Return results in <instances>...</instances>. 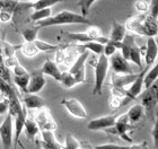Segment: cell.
<instances>
[{
	"mask_svg": "<svg viewBox=\"0 0 158 149\" xmlns=\"http://www.w3.org/2000/svg\"><path fill=\"white\" fill-rule=\"evenodd\" d=\"M80 147H81L82 149H94V147H93L90 143H87V141H81V143H80Z\"/></svg>",
	"mask_w": 158,
	"mask_h": 149,
	"instance_id": "obj_49",
	"label": "cell"
},
{
	"mask_svg": "<svg viewBox=\"0 0 158 149\" xmlns=\"http://www.w3.org/2000/svg\"><path fill=\"white\" fill-rule=\"evenodd\" d=\"M28 80H30V73L28 75H23V76H15L14 77V83L16 86H18L22 92L26 94L27 92V85H28Z\"/></svg>",
	"mask_w": 158,
	"mask_h": 149,
	"instance_id": "obj_31",
	"label": "cell"
},
{
	"mask_svg": "<svg viewBox=\"0 0 158 149\" xmlns=\"http://www.w3.org/2000/svg\"><path fill=\"white\" fill-rule=\"evenodd\" d=\"M39 31H40V27L36 26V25L22 31V37L24 39V42H34L35 40H37Z\"/></svg>",
	"mask_w": 158,
	"mask_h": 149,
	"instance_id": "obj_26",
	"label": "cell"
},
{
	"mask_svg": "<svg viewBox=\"0 0 158 149\" xmlns=\"http://www.w3.org/2000/svg\"><path fill=\"white\" fill-rule=\"evenodd\" d=\"M152 137L154 139V143H155V147H158V120L155 121V124H154V128H152Z\"/></svg>",
	"mask_w": 158,
	"mask_h": 149,
	"instance_id": "obj_46",
	"label": "cell"
},
{
	"mask_svg": "<svg viewBox=\"0 0 158 149\" xmlns=\"http://www.w3.org/2000/svg\"><path fill=\"white\" fill-rule=\"evenodd\" d=\"M41 137H42V147H45L48 149H62V146L56 140L53 131L42 130Z\"/></svg>",
	"mask_w": 158,
	"mask_h": 149,
	"instance_id": "obj_17",
	"label": "cell"
},
{
	"mask_svg": "<svg viewBox=\"0 0 158 149\" xmlns=\"http://www.w3.org/2000/svg\"><path fill=\"white\" fill-rule=\"evenodd\" d=\"M16 50H20L24 56H28V58H33V56H37V53L40 52L39 49L35 47L34 42H24L19 45H16Z\"/></svg>",
	"mask_w": 158,
	"mask_h": 149,
	"instance_id": "obj_22",
	"label": "cell"
},
{
	"mask_svg": "<svg viewBox=\"0 0 158 149\" xmlns=\"http://www.w3.org/2000/svg\"><path fill=\"white\" fill-rule=\"evenodd\" d=\"M79 147H80V143L71 133H68L66 136V141H64V146H62V149H78Z\"/></svg>",
	"mask_w": 158,
	"mask_h": 149,
	"instance_id": "obj_33",
	"label": "cell"
},
{
	"mask_svg": "<svg viewBox=\"0 0 158 149\" xmlns=\"http://www.w3.org/2000/svg\"><path fill=\"white\" fill-rule=\"evenodd\" d=\"M89 58V52L87 50H84L78 56L76 61L73 63V66L70 67L69 72L71 73L76 80L77 84H81L85 81L86 73H85V63Z\"/></svg>",
	"mask_w": 158,
	"mask_h": 149,
	"instance_id": "obj_6",
	"label": "cell"
},
{
	"mask_svg": "<svg viewBox=\"0 0 158 149\" xmlns=\"http://www.w3.org/2000/svg\"><path fill=\"white\" fill-rule=\"evenodd\" d=\"M41 71L43 72V75H48V76H51L54 80L59 81L60 76H61V70L59 69L58 67V63H56L52 60L48 59L44 62L43 67L41 68Z\"/></svg>",
	"mask_w": 158,
	"mask_h": 149,
	"instance_id": "obj_18",
	"label": "cell"
},
{
	"mask_svg": "<svg viewBox=\"0 0 158 149\" xmlns=\"http://www.w3.org/2000/svg\"><path fill=\"white\" fill-rule=\"evenodd\" d=\"M15 51H16V45H13V44L8 43L6 41H1V52H2L3 58L14 56Z\"/></svg>",
	"mask_w": 158,
	"mask_h": 149,
	"instance_id": "obj_34",
	"label": "cell"
},
{
	"mask_svg": "<svg viewBox=\"0 0 158 149\" xmlns=\"http://www.w3.org/2000/svg\"><path fill=\"white\" fill-rule=\"evenodd\" d=\"M13 71H14V75L15 76H23V75H28V71H27L25 68H24L22 64H17L16 67H14L13 68Z\"/></svg>",
	"mask_w": 158,
	"mask_h": 149,
	"instance_id": "obj_45",
	"label": "cell"
},
{
	"mask_svg": "<svg viewBox=\"0 0 158 149\" xmlns=\"http://www.w3.org/2000/svg\"><path fill=\"white\" fill-rule=\"evenodd\" d=\"M3 61V56H2V52H1V41H0V62Z\"/></svg>",
	"mask_w": 158,
	"mask_h": 149,
	"instance_id": "obj_50",
	"label": "cell"
},
{
	"mask_svg": "<svg viewBox=\"0 0 158 149\" xmlns=\"http://www.w3.org/2000/svg\"><path fill=\"white\" fill-rule=\"evenodd\" d=\"M158 48L155 37H147L146 42V51H145V62L146 66L152 67L157 59Z\"/></svg>",
	"mask_w": 158,
	"mask_h": 149,
	"instance_id": "obj_15",
	"label": "cell"
},
{
	"mask_svg": "<svg viewBox=\"0 0 158 149\" xmlns=\"http://www.w3.org/2000/svg\"><path fill=\"white\" fill-rule=\"evenodd\" d=\"M51 119H53L52 115H51L49 109L45 107V106H43V107L39 109L36 115H35V122L37 123V126H40V129H41V126H42L44 123L48 122V121Z\"/></svg>",
	"mask_w": 158,
	"mask_h": 149,
	"instance_id": "obj_24",
	"label": "cell"
},
{
	"mask_svg": "<svg viewBox=\"0 0 158 149\" xmlns=\"http://www.w3.org/2000/svg\"><path fill=\"white\" fill-rule=\"evenodd\" d=\"M115 123V116L114 115H105L101 116V118H96L92 120L90 122L87 124V129L90 131H104L107 128L114 126Z\"/></svg>",
	"mask_w": 158,
	"mask_h": 149,
	"instance_id": "obj_12",
	"label": "cell"
},
{
	"mask_svg": "<svg viewBox=\"0 0 158 149\" xmlns=\"http://www.w3.org/2000/svg\"><path fill=\"white\" fill-rule=\"evenodd\" d=\"M46 80L44 78V75L39 70H33L30 72V80H28V85H27V92L28 94H37L39 92L42 90V88L45 86Z\"/></svg>",
	"mask_w": 158,
	"mask_h": 149,
	"instance_id": "obj_11",
	"label": "cell"
},
{
	"mask_svg": "<svg viewBox=\"0 0 158 149\" xmlns=\"http://www.w3.org/2000/svg\"><path fill=\"white\" fill-rule=\"evenodd\" d=\"M68 24H82V25H90V20L87 17L82 16L81 14H77L70 10H62L54 16H50L45 19L36 22L35 25L40 28L56 25H68Z\"/></svg>",
	"mask_w": 158,
	"mask_h": 149,
	"instance_id": "obj_2",
	"label": "cell"
},
{
	"mask_svg": "<svg viewBox=\"0 0 158 149\" xmlns=\"http://www.w3.org/2000/svg\"><path fill=\"white\" fill-rule=\"evenodd\" d=\"M149 11H150V15L152 18L157 19V15H158V0H152V3L149 5Z\"/></svg>",
	"mask_w": 158,
	"mask_h": 149,
	"instance_id": "obj_42",
	"label": "cell"
},
{
	"mask_svg": "<svg viewBox=\"0 0 158 149\" xmlns=\"http://www.w3.org/2000/svg\"><path fill=\"white\" fill-rule=\"evenodd\" d=\"M132 130H133V124L129 122L128 115H127V113H124V114H121L120 116L115 118L114 126H111V128H107L104 131L111 133V135L121 137L122 139L128 141V143H132V139L128 136V132L132 131Z\"/></svg>",
	"mask_w": 158,
	"mask_h": 149,
	"instance_id": "obj_5",
	"label": "cell"
},
{
	"mask_svg": "<svg viewBox=\"0 0 158 149\" xmlns=\"http://www.w3.org/2000/svg\"><path fill=\"white\" fill-rule=\"evenodd\" d=\"M93 66L95 68V83H94V88H93V95L96 96V95L102 94V88L104 86V81H105L110 68L109 58L104 54H99L98 59L95 60Z\"/></svg>",
	"mask_w": 158,
	"mask_h": 149,
	"instance_id": "obj_4",
	"label": "cell"
},
{
	"mask_svg": "<svg viewBox=\"0 0 158 149\" xmlns=\"http://www.w3.org/2000/svg\"><path fill=\"white\" fill-rule=\"evenodd\" d=\"M0 92L5 95L6 98H9V97L14 96L15 94H17L16 90H15V88L10 85L9 81L2 79L1 77H0Z\"/></svg>",
	"mask_w": 158,
	"mask_h": 149,
	"instance_id": "obj_29",
	"label": "cell"
},
{
	"mask_svg": "<svg viewBox=\"0 0 158 149\" xmlns=\"http://www.w3.org/2000/svg\"><path fill=\"white\" fill-rule=\"evenodd\" d=\"M124 26L125 30H128L130 33L140 36L155 37L158 33L157 19L152 18V16H147L146 14H138L129 17Z\"/></svg>",
	"mask_w": 158,
	"mask_h": 149,
	"instance_id": "obj_1",
	"label": "cell"
},
{
	"mask_svg": "<svg viewBox=\"0 0 158 149\" xmlns=\"http://www.w3.org/2000/svg\"><path fill=\"white\" fill-rule=\"evenodd\" d=\"M8 106H9V101L7 98L0 102V115L8 112Z\"/></svg>",
	"mask_w": 158,
	"mask_h": 149,
	"instance_id": "obj_47",
	"label": "cell"
},
{
	"mask_svg": "<svg viewBox=\"0 0 158 149\" xmlns=\"http://www.w3.org/2000/svg\"><path fill=\"white\" fill-rule=\"evenodd\" d=\"M157 81L152 84V86L145 89V92L142 94L141 99H142V104L145 111H148L149 113H152V111L155 110V106L157 105V101H158V90H157Z\"/></svg>",
	"mask_w": 158,
	"mask_h": 149,
	"instance_id": "obj_9",
	"label": "cell"
},
{
	"mask_svg": "<svg viewBox=\"0 0 158 149\" xmlns=\"http://www.w3.org/2000/svg\"><path fill=\"white\" fill-rule=\"evenodd\" d=\"M50 16H52V10H51V8H42V9H39V10H34V13L31 14L30 19L33 23H36V22L45 19V18H48Z\"/></svg>",
	"mask_w": 158,
	"mask_h": 149,
	"instance_id": "obj_25",
	"label": "cell"
},
{
	"mask_svg": "<svg viewBox=\"0 0 158 149\" xmlns=\"http://www.w3.org/2000/svg\"><path fill=\"white\" fill-rule=\"evenodd\" d=\"M34 44H35V47L39 49V51H43V52L54 51V50L58 49V45H54V44L48 43V42H44V41H40V40H35V41H34Z\"/></svg>",
	"mask_w": 158,
	"mask_h": 149,
	"instance_id": "obj_35",
	"label": "cell"
},
{
	"mask_svg": "<svg viewBox=\"0 0 158 149\" xmlns=\"http://www.w3.org/2000/svg\"><path fill=\"white\" fill-rule=\"evenodd\" d=\"M59 83L61 84L63 87H66V88H73V87H75L77 85L76 80H75L73 76L69 72V71L61 72Z\"/></svg>",
	"mask_w": 158,
	"mask_h": 149,
	"instance_id": "obj_28",
	"label": "cell"
},
{
	"mask_svg": "<svg viewBox=\"0 0 158 149\" xmlns=\"http://www.w3.org/2000/svg\"><path fill=\"white\" fill-rule=\"evenodd\" d=\"M13 16H14L13 11H9V10H0V22H2V23L10 22Z\"/></svg>",
	"mask_w": 158,
	"mask_h": 149,
	"instance_id": "obj_41",
	"label": "cell"
},
{
	"mask_svg": "<svg viewBox=\"0 0 158 149\" xmlns=\"http://www.w3.org/2000/svg\"><path fill=\"white\" fill-rule=\"evenodd\" d=\"M60 1H63V0H37L35 2H32V9L39 10L42 8H51Z\"/></svg>",
	"mask_w": 158,
	"mask_h": 149,
	"instance_id": "obj_30",
	"label": "cell"
},
{
	"mask_svg": "<svg viewBox=\"0 0 158 149\" xmlns=\"http://www.w3.org/2000/svg\"><path fill=\"white\" fill-rule=\"evenodd\" d=\"M129 149H148L147 141H143L141 143H133L131 146H129Z\"/></svg>",
	"mask_w": 158,
	"mask_h": 149,
	"instance_id": "obj_48",
	"label": "cell"
},
{
	"mask_svg": "<svg viewBox=\"0 0 158 149\" xmlns=\"http://www.w3.org/2000/svg\"><path fill=\"white\" fill-rule=\"evenodd\" d=\"M94 149H129V146H121L115 143H103V145L95 146Z\"/></svg>",
	"mask_w": 158,
	"mask_h": 149,
	"instance_id": "obj_40",
	"label": "cell"
},
{
	"mask_svg": "<svg viewBox=\"0 0 158 149\" xmlns=\"http://www.w3.org/2000/svg\"><path fill=\"white\" fill-rule=\"evenodd\" d=\"M23 105L26 107L27 110H39L43 106H45V102L41 96H39L37 94H28L23 97Z\"/></svg>",
	"mask_w": 158,
	"mask_h": 149,
	"instance_id": "obj_16",
	"label": "cell"
},
{
	"mask_svg": "<svg viewBox=\"0 0 158 149\" xmlns=\"http://www.w3.org/2000/svg\"><path fill=\"white\" fill-rule=\"evenodd\" d=\"M13 116L9 112H7L6 119L3 120L1 126H0V139H1L3 149H10V147L13 145Z\"/></svg>",
	"mask_w": 158,
	"mask_h": 149,
	"instance_id": "obj_7",
	"label": "cell"
},
{
	"mask_svg": "<svg viewBox=\"0 0 158 149\" xmlns=\"http://www.w3.org/2000/svg\"><path fill=\"white\" fill-rule=\"evenodd\" d=\"M135 8L140 14H146L149 10V3L146 0H135Z\"/></svg>",
	"mask_w": 158,
	"mask_h": 149,
	"instance_id": "obj_38",
	"label": "cell"
},
{
	"mask_svg": "<svg viewBox=\"0 0 158 149\" xmlns=\"http://www.w3.org/2000/svg\"><path fill=\"white\" fill-rule=\"evenodd\" d=\"M95 1L96 0H79L78 6L80 8V14H81L82 16H88L89 9H90V7L93 6V3L95 2Z\"/></svg>",
	"mask_w": 158,
	"mask_h": 149,
	"instance_id": "obj_36",
	"label": "cell"
},
{
	"mask_svg": "<svg viewBox=\"0 0 158 149\" xmlns=\"http://www.w3.org/2000/svg\"><path fill=\"white\" fill-rule=\"evenodd\" d=\"M124 99H125V102H127V103L130 101V98H128V97L123 98V97L116 96V95H112V96H111V98H110V101H109L110 109H111V110H118V109H120L121 106H123L125 104Z\"/></svg>",
	"mask_w": 158,
	"mask_h": 149,
	"instance_id": "obj_32",
	"label": "cell"
},
{
	"mask_svg": "<svg viewBox=\"0 0 158 149\" xmlns=\"http://www.w3.org/2000/svg\"><path fill=\"white\" fill-rule=\"evenodd\" d=\"M127 115H128L129 122L131 123V124H135V123L139 122L143 118V115H145V109H143V106L141 104H135L127 112Z\"/></svg>",
	"mask_w": 158,
	"mask_h": 149,
	"instance_id": "obj_19",
	"label": "cell"
},
{
	"mask_svg": "<svg viewBox=\"0 0 158 149\" xmlns=\"http://www.w3.org/2000/svg\"><path fill=\"white\" fill-rule=\"evenodd\" d=\"M80 49L84 51V50H88V51H92L93 53H95L97 56L99 54H103V50H104V44L99 43V42H86V43H82L81 45H79Z\"/></svg>",
	"mask_w": 158,
	"mask_h": 149,
	"instance_id": "obj_27",
	"label": "cell"
},
{
	"mask_svg": "<svg viewBox=\"0 0 158 149\" xmlns=\"http://www.w3.org/2000/svg\"><path fill=\"white\" fill-rule=\"evenodd\" d=\"M110 66L113 69V72L116 73H135V69L132 64H130V61L125 60L122 56L121 53H114L110 56Z\"/></svg>",
	"mask_w": 158,
	"mask_h": 149,
	"instance_id": "obj_8",
	"label": "cell"
},
{
	"mask_svg": "<svg viewBox=\"0 0 158 149\" xmlns=\"http://www.w3.org/2000/svg\"><path fill=\"white\" fill-rule=\"evenodd\" d=\"M43 149H48V148H45V147H43Z\"/></svg>",
	"mask_w": 158,
	"mask_h": 149,
	"instance_id": "obj_52",
	"label": "cell"
},
{
	"mask_svg": "<svg viewBox=\"0 0 158 149\" xmlns=\"http://www.w3.org/2000/svg\"><path fill=\"white\" fill-rule=\"evenodd\" d=\"M139 72L135 73H116L113 72L111 77V85L115 88H125L127 86H130L133 80L137 78Z\"/></svg>",
	"mask_w": 158,
	"mask_h": 149,
	"instance_id": "obj_13",
	"label": "cell"
},
{
	"mask_svg": "<svg viewBox=\"0 0 158 149\" xmlns=\"http://www.w3.org/2000/svg\"><path fill=\"white\" fill-rule=\"evenodd\" d=\"M62 104L66 110L68 111V113H70L73 116L77 118V119H86L88 114L86 112L85 107L81 103L79 102L76 98H64L61 101Z\"/></svg>",
	"mask_w": 158,
	"mask_h": 149,
	"instance_id": "obj_10",
	"label": "cell"
},
{
	"mask_svg": "<svg viewBox=\"0 0 158 149\" xmlns=\"http://www.w3.org/2000/svg\"><path fill=\"white\" fill-rule=\"evenodd\" d=\"M64 56H66V48H61V49H56V63H63V60H64Z\"/></svg>",
	"mask_w": 158,
	"mask_h": 149,
	"instance_id": "obj_44",
	"label": "cell"
},
{
	"mask_svg": "<svg viewBox=\"0 0 158 149\" xmlns=\"http://www.w3.org/2000/svg\"><path fill=\"white\" fill-rule=\"evenodd\" d=\"M24 130L26 133V137L30 140H33L40 132V126L35 122V120L32 118H26L25 123H24Z\"/></svg>",
	"mask_w": 158,
	"mask_h": 149,
	"instance_id": "obj_21",
	"label": "cell"
},
{
	"mask_svg": "<svg viewBox=\"0 0 158 149\" xmlns=\"http://www.w3.org/2000/svg\"><path fill=\"white\" fill-rule=\"evenodd\" d=\"M3 64L8 68V69H13L14 67H16L17 64H19V61L17 59L15 54L11 56H8V58H3Z\"/></svg>",
	"mask_w": 158,
	"mask_h": 149,
	"instance_id": "obj_39",
	"label": "cell"
},
{
	"mask_svg": "<svg viewBox=\"0 0 158 149\" xmlns=\"http://www.w3.org/2000/svg\"><path fill=\"white\" fill-rule=\"evenodd\" d=\"M157 69H158V66L155 63L152 68H150V69H148L146 71L145 76H143V87H145V89L149 88L155 81H157V77H158Z\"/></svg>",
	"mask_w": 158,
	"mask_h": 149,
	"instance_id": "obj_23",
	"label": "cell"
},
{
	"mask_svg": "<svg viewBox=\"0 0 158 149\" xmlns=\"http://www.w3.org/2000/svg\"><path fill=\"white\" fill-rule=\"evenodd\" d=\"M56 128H58V124L56 123V121H54V120L51 119V120H49L48 122L44 123L42 126H41V130H46V131H54V130H56Z\"/></svg>",
	"mask_w": 158,
	"mask_h": 149,
	"instance_id": "obj_43",
	"label": "cell"
},
{
	"mask_svg": "<svg viewBox=\"0 0 158 149\" xmlns=\"http://www.w3.org/2000/svg\"><path fill=\"white\" fill-rule=\"evenodd\" d=\"M149 68H150L149 66H146L145 68H142V71L138 73L137 78L133 80V83L130 85L129 89L127 90V93H128V97L130 99H135L139 95H140V94L142 93V87H143V76H145L146 71H147Z\"/></svg>",
	"mask_w": 158,
	"mask_h": 149,
	"instance_id": "obj_14",
	"label": "cell"
},
{
	"mask_svg": "<svg viewBox=\"0 0 158 149\" xmlns=\"http://www.w3.org/2000/svg\"><path fill=\"white\" fill-rule=\"evenodd\" d=\"M121 54L125 60L133 62L135 66L142 69V49L135 42V35L132 33H125L123 40L121 41Z\"/></svg>",
	"mask_w": 158,
	"mask_h": 149,
	"instance_id": "obj_3",
	"label": "cell"
},
{
	"mask_svg": "<svg viewBox=\"0 0 158 149\" xmlns=\"http://www.w3.org/2000/svg\"><path fill=\"white\" fill-rule=\"evenodd\" d=\"M18 0H0V10H9L15 14Z\"/></svg>",
	"mask_w": 158,
	"mask_h": 149,
	"instance_id": "obj_37",
	"label": "cell"
},
{
	"mask_svg": "<svg viewBox=\"0 0 158 149\" xmlns=\"http://www.w3.org/2000/svg\"><path fill=\"white\" fill-rule=\"evenodd\" d=\"M127 30H125L124 24L120 23V22H113L112 30H111V35H110L109 40L115 41V42H121L124 37Z\"/></svg>",
	"mask_w": 158,
	"mask_h": 149,
	"instance_id": "obj_20",
	"label": "cell"
},
{
	"mask_svg": "<svg viewBox=\"0 0 158 149\" xmlns=\"http://www.w3.org/2000/svg\"><path fill=\"white\" fill-rule=\"evenodd\" d=\"M31 2H35V1H37V0H30Z\"/></svg>",
	"mask_w": 158,
	"mask_h": 149,
	"instance_id": "obj_51",
	"label": "cell"
},
{
	"mask_svg": "<svg viewBox=\"0 0 158 149\" xmlns=\"http://www.w3.org/2000/svg\"><path fill=\"white\" fill-rule=\"evenodd\" d=\"M78 149H82V148H81V147H79V148H78Z\"/></svg>",
	"mask_w": 158,
	"mask_h": 149,
	"instance_id": "obj_53",
	"label": "cell"
}]
</instances>
